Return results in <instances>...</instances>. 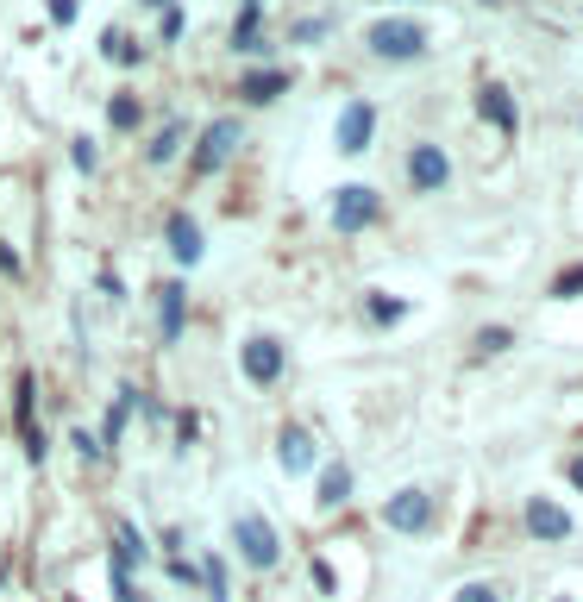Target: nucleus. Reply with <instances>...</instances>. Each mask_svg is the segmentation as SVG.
<instances>
[{
    "mask_svg": "<svg viewBox=\"0 0 583 602\" xmlns=\"http://www.w3.org/2000/svg\"><path fill=\"white\" fill-rule=\"evenodd\" d=\"M370 51L383 63H414L427 51V38H421V26H408V19H377V26H370Z\"/></svg>",
    "mask_w": 583,
    "mask_h": 602,
    "instance_id": "f257e3e1",
    "label": "nucleus"
},
{
    "mask_svg": "<svg viewBox=\"0 0 583 602\" xmlns=\"http://www.w3.org/2000/svg\"><path fill=\"white\" fill-rule=\"evenodd\" d=\"M232 540H239V552H245L251 571H270L276 559H283V540H276V527L258 521V515H239V521H232Z\"/></svg>",
    "mask_w": 583,
    "mask_h": 602,
    "instance_id": "f03ea898",
    "label": "nucleus"
},
{
    "mask_svg": "<svg viewBox=\"0 0 583 602\" xmlns=\"http://www.w3.org/2000/svg\"><path fill=\"white\" fill-rule=\"evenodd\" d=\"M377 214H383V195L377 189L345 182V189L333 195V226H339V233H364V226H377Z\"/></svg>",
    "mask_w": 583,
    "mask_h": 602,
    "instance_id": "7ed1b4c3",
    "label": "nucleus"
},
{
    "mask_svg": "<svg viewBox=\"0 0 583 602\" xmlns=\"http://www.w3.org/2000/svg\"><path fill=\"white\" fill-rule=\"evenodd\" d=\"M239 138H245V126L239 120H220V126H207L201 132V145H195V176H214L232 151H239Z\"/></svg>",
    "mask_w": 583,
    "mask_h": 602,
    "instance_id": "20e7f679",
    "label": "nucleus"
},
{
    "mask_svg": "<svg viewBox=\"0 0 583 602\" xmlns=\"http://www.w3.org/2000/svg\"><path fill=\"white\" fill-rule=\"evenodd\" d=\"M383 521L395 527V534H421V527L433 521V496H427V490H402V496H389Z\"/></svg>",
    "mask_w": 583,
    "mask_h": 602,
    "instance_id": "39448f33",
    "label": "nucleus"
},
{
    "mask_svg": "<svg viewBox=\"0 0 583 602\" xmlns=\"http://www.w3.org/2000/svg\"><path fill=\"white\" fill-rule=\"evenodd\" d=\"M333 138H339L345 157H358L370 138H377V107H370V101H352V107L339 113V132H333Z\"/></svg>",
    "mask_w": 583,
    "mask_h": 602,
    "instance_id": "423d86ee",
    "label": "nucleus"
},
{
    "mask_svg": "<svg viewBox=\"0 0 583 602\" xmlns=\"http://www.w3.org/2000/svg\"><path fill=\"white\" fill-rule=\"evenodd\" d=\"M239 364H245V377H251V383H276V377H283V345L264 339V333H251V339H245V352H239Z\"/></svg>",
    "mask_w": 583,
    "mask_h": 602,
    "instance_id": "0eeeda50",
    "label": "nucleus"
},
{
    "mask_svg": "<svg viewBox=\"0 0 583 602\" xmlns=\"http://www.w3.org/2000/svg\"><path fill=\"white\" fill-rule=\"evenodd\" d=\"M446 176H452V157L439 145H414L408 151V182L414 189H446Z\"/></svg>",
    "mask_w": 583,
    "mask_h": 602,
    "instance_id": "6e6552de",
    "label": "nucleus"
},
{
    "mask_svg": "<svg viewBox=\"0 0 583 602\" xmlns=\"http://www.w3.org/2000/svg\"><path fill=\"white\" fill-rule=\"evenodd\" d=\"M527 534H533V540H571V515H565L558 502L533 496V502H527Z\"/></svg>",
    "mask_w": 583,
    "mask_h": 602,
    "instance_id": "1a4fd4ad",
    "label": "nucleus"
},
{
    "mask_svg": "<svg viewBox=\"0 0 583 602\" xmlns=\"http://www.w3.org/2000/svg\"><path fill=\"white\" fill-rule=\"evenodd\" d=\"M276 452H283V471H289V477L314 471V433H308V427H283V439H276Z\"/></svg>",
    "mask_w": 583,
    "mask_h": 602,
    "instance_id": "9d476101",
    "label": "nucleus"
},
{
    "mask_svg": "<svg viewBox=\"0 0 583 602\" xmlns=\"http://www.w3.org/2000/svg\"><path fill=\"white\" fill-rule=\"evenodd\" d=\"M182 320H189V295H182V283H163V289H157V333L176 339Z\"/></svg>",
    "mask_w": 583,
    "mask_h": 602,
    "instance_id": "9b49d317",
    "label": "nucleus"
},
{
    "mask_svg": "<svg viewBox=\"0 0 583 602\" xmlns=\"http://www.w3.org/2000/svg\"><path fill=\"white\" fill-rule=\"evenodd\" d=\"M477 107H483V120H489V126L515 132V95H508L502 82H483V95H477Z\"/></svg>",
    "mask_w": 583,
    "mask_h": 602,
    "instance_id": "f8f14e48",
    "label": "nucleus"
},
{
    "mask_svg": "<svg viewBox=\"0 0 583 602\" xmlns=\"http://www.w3.org/2000/svg\"><path fill=\"white\" fill-rule=\"evenodd\" d=\"M170 251L176 264H201V226L189 214H170Z\"/></svg>",
    "mask_w": 583,
    "mask_h": 602,
    "instance_id": "ddd939ff",
    "label": "nucleus"
},
{
    "mask_svg": "<svg viewBox=\"0 0 583 602\" xmlns=\"http://www.w3.org/2000/svg\"><path fill=\"white\" fill-rule=\"evenodd\" d=\"M283 88H289V76H283V69H270V76H245L239 95H245V101H276Z\"/></svg>",
    "mask_w": 583,
    "mask_h": 602,
    "instance_id": "4468645a",
    "label": "nucleus"
},
{
    "mask_svg": "<svg viewBox=\"0 0 583 602\" xmlns=\"http://www.w3.org/2000/svg\"><path fill=\"white\" fill-rule=\"evenodd\" d=\"M345 496H352V471H345V465H326V471H320V502L339 508Z\"/></svg>",
    "mask_w": 583,
    "mask_h": 602,
    "instance_id": "2eb2a0df",
    "label": "nucleus"
},
{
    "mask_svg": "<svg viewBox=\"0 0 583 602\" xmlns=\"http://www.w3.org/2000/svg\"><path fill=\"white\" fill-rule=\"evenodd\" d=\"M101 57H113V63H138V44H132L120 26H107V32H101Z\"/></svg>",
    "mask_w": 583,
    "mask_h": 602,
    "instance_id": "dca6fc26",
    "label": "nucleus"
},
{
    "mask_svg": "<svg viewBox=\"0 0 583 602\" xmlns=\"http://www.w3.org/2000/svg\"><path fill=\"white\" fill-rule=\"evenodd\" d=\"M364 308H370V320H377V327H395V320L408 314V301H395V295H364Z\"/></svg>",
    "mask_w": 583,
    "mask_h": 602,
    "instance_id": "f3484780",
    "label": "nucleus"
},
{
    "mask_svg": "<svg viewBox=\"0 0 583 602\" xmlns=\"http://www.w3.org/2000/svg\"><path fill=\"white\" fill-rule=\"evenodd\" d=\"M182 132H189V126H182V120H170V126H163V132L151 138V164H170V157H176V145H182Z\"/></svg>",
    "mask_w": 583,
    "mask_h": 602,
    "instance_id": "a211bd4d",
    "label": "nucleus"
},
{
    "mask_svg": "<svg viewBox=\"0 0 583 602\" xmlns=\"http://www.w3.org/2000/svg\"><path fill=\"white\" fill-rule=\"evenodd\" d=\"M258 7H239V26H232V44H239V51H251V44H258Z\"/></svg>",
    "mask_w": 583,
    "mask_h": 602,
    "instance_id": "6ab92c4d",
    "label": "nucleus"
},
{
    "mask_svg": "<svg viewBox=\"0 0 583 602\" xmlns=\"http://www.w3.org/2000/svg\"><path fill=\"white\" fill-rule=\"evenodd\" d=\"M126 414H132V389H126V396L107 408V446H120V433H126Z\"/></svg>",
    "mask_w": 583,
    "mask_h": 602,
    "instance_id": "aec40b11",
    "label": "nucleus"
},
{
    "mask_svg": "<svg viewBox=\"0 0 583 602\" xmlns=\"http://www.w3.org/2000/svg\"><path fill=\"white\" fill-rule=\"evenodd\" d=\"M107 113H113V126H120V132H132L138 120H145V113H138V101H132V95H113V107H107Z\"/></svg>",
    "mask_w": 583,
    "mask_h": 602,
    "instance_id": "412c9836",
    "label": "nucleus"
},
{
    "mask_svg": "<svg viewBox=\"0 0 583 602\" xmlns=\"http://www.w3.org/2000/svg\"><path fill=\"white\" fill-rule=\"evenodd\" d=\"M201 584H207V596H214V602H226V565H220V559H207Z\"/></svg>",
    "mask_w": 583,
    "mask_h": 602,
    "instance_id": "4be33fe9",
    "label": "nucleus"
},
{
    "mask_svg": "<svg viewBox=\"0 0 583 602\" xmlns=\"http://www.w3.org/2000/svg\"><path fill=\"white\" fill-rule=\"evenodd\" d=\"M95 157H101V151H95V138H76V170H82V176H95V170H101Z\"/></svg>",
    "mask_w": 583,
    "mask_h": 602,
    "instance_id": "5701e85b",
    "label": "nucleus"
},
{
    "mask_svg": "<svg viewBox=\"0 0 583 602\" xmlns=\"http://www.w3.org/2000/svg\"><path fill=\"white\" fill-rule=\"evenodd\" d=\"M552 295H583V270H565V276H552Z\"/></svg>",
    "mask_w": 583,
    "mask_h": 602,
    "instance_id": "b1692460",
    "label": "nucleus"
},
{
    "mask_svg": "<svg viewBox=\"0 0 583 602\" xmlns=\"http://www.w3.org/2000/svg\"><path fill=\"white\" fill-rule=\"evenodd\" d=\"M76 13H82L76 0H51V26H76Z\"/></svg>",
    "mask_w": 583,
    "mask_h": 602,
    "instance_id": "393cba45",
    "label": "nucleus"
},
{
    "mask_svg": "<svg viewBox=\"0 0 583 602\" xmlns=\"http://www.w3.org/2000/svg\"><path fill=\"white\" fill-rule=\"evenodd\" d=\"M452 602H502V596H496V590H489V584H464V590H458Z\"/></svg>",
    "mask_w": 583,
    "mask_h": 602,
    "instance_id": "a878e982",
    "label": "nucleus"
},
{
    "mask_svg": "<svg viewBox=\"0 0 583 602\" xmlns=\"http://www.w3.org/2000/svg\"><path fill=\"white\" fill-rule=\"evenodd\" d=\"M163 38H182V7H163Z\"/></svg>",
    "mask_w": 583,
    "mask_h": 602,
    "instance_id": "bb28decb",
    "label": "nucleus"
},
{
    "mask_svg": "<svg viewBox=\"0 0 583 602\" xmlns=\"http://www.w3.org/2000/svg\"><path fill=\"white\" fill-rule=\"evenodd\" d=\"M0 276H19V251L13 245H0Z\"/></svg>",
    "mask_w": 583,
    "mask_h": 602,
    "instance_id": "cd10ccee",
    "label": "nucleus"
},
{
    "mask_svg": "<svg viewBox=\"0 0 583 602\" xmlns=\"http://www.w3.org/2000/svg\"><path fill=\"white\" fill-rule=\"evenodd\" d=\"M565 477H571L577 490H583V458H571V465H565Z\"/></svg>",
    "mask_w": 583,
    "mask_h": 602,
    "instance_id": "c85d7f7f",
    "label": "nucleus"
},
{
    "mask_svg": "<svg viewBox=\"0 0 583 602\" xmlns=\"http://www.w3.org/2000/svg\"><path fill=\"white\" fill-rule=\"evenodd\" d=\"M558 602H565V596H558Z\"/></svg>",
    "mask_w": 583,
    "mask_h": 602,
    "instance_id": "c756f323",
    "label": "nucleus"
}]
</instances>
